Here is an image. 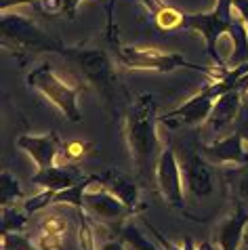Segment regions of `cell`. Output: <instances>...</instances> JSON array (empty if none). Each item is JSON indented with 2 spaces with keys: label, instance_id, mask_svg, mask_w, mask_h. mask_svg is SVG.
<instances>
[{
  "label": "cell",
  "instance_id": "obj_1",
  "mask_svg": "<svg viewBox=\"0 0 248 250\" xmlns=\"http://www.w3.org/2000/svg\"><path fill=\"white\" fill-rule=\"evenodd\" d=\"M124 133H126L128 151L133 156L139 175L156 170L158 162V133H156V101L154 95L143 93L133 101L124 118Z\"/></svg>",
  "mask_w": 248,
  "mask_h": 250
},
{
  "label": "cell",
  "instance_id": "obj_2",
  "mask_svg": "<svg viewBox=\"0 0 248 250\" xmlns=\"http://www.w3.org/2000/svg\"><path fill=\"white\" fill-rule=\"evenodd\" d=\"M107 40L114 44V53L118 61L128 67V69H151V72H162V74H170L175 69H196V72L204 74L206 78H210V82L221 80L225 72L215 67H202L196 63H189L181 53H162L158 48H137V46H124L118 42L116 34L107 36Z\"/></svg>",
  "mask_w": 248,
  "mask_h": 250
},
{
  "label": "cell",
  "instance_id": "obj_3",
  "mask_svg": "<svg viewBox=\"0 0 248 250\" xmlns=\"http://www.w3.org/2000/svg\"><path fill=\"white\" fill-rule=\"evenodd\" d=\"M27 86L38 91L44 99H49L70 122L78 124L82 120L78 99L84 86L72 84L65 78H61L49 63H40L27 74Z\"/></svg>",
  "mask_w": 248,
  "mask_h": 250
},
{
  "label": "cell",
  "instance_id": "obj_4",
  "mask_svg": "<svg viewBox=\"0 0 248 250\" xmlns=\"http://www.w3.org/2000/svg\"><path fill=\"white\" fill-rule=\"evenodd\" d=\"M0 32H2V44L15 51H46L59 53L63 44L53 40L42 27H38L32 19L17 13L4 11L0 17Z\"/></svg>",
  "mask_w": 248,
  "mask_h": 250
},
{
  "label": "cell",
  "instance_id": "obj_5",
  "mask_svg": "<svg viewBox=\"0 0 248 250\" xmlns=\"http://www.w3.org/2000/svg\"><path fill=\"white\" fill-rule=\"evenodd\" d=\"M70 61H74L82 76L97 88V91L109 101L114 97V84H116V72L112 65V59L101 48H67L63 46L59 51Z\"/></svg>",
  "mask_w": 248,
  "mask_h": 250
},
{
  "label": "cell",
  "instance_id": "obj_6",
  "mask_svg": "<svg viewBox=\"0 0 248 250\" xmlns=\"http://www.w3.org/2000/svg\"><path fill=\"white\" fill-rule=\"evenodd\" d=\"M154 175H156V185H158L160 198L170 208H179L181 210L185 206V181H183V170L179 166V160L170 147L160 151Z\"/></svg>",
  "mask_w": 248,
  "mask_h": 250
},
{
  "label": "cell",
  "instance_id": "obj_7",
  "mask_svg": "<svg viewBox=\"0 0 248 250\" xmlns=\"http://www.w3.org/2000/svg\"><path fill=\"white\" fill-rule=\"evenodd\" d=\"M231 21L219 17L215 11H208V13H185V19H183V27H189V30H196V32L202 34V38L206 42V53L210 55V59L215 61L217 69H221V72H227V65H225V59L221 57V53H219V40L229 32Z\"/></svg>",
  "mask_w": 248,
  "mask_h": 250
},
{
  "label": "cell",
  "instance_id": "obj_8",
  "mask_svg": "<svg viewBox=\"0 0 248 250\" xmlns=\"http://www.w3.org/2000/svg\"><path fill=\"white\" fill-rule=\"evenodd\" d=\"M84 210L91 217H97L99 221H105V223H116V221L128 219L133 214V210L116 193H112L103 185L99 175H95L93 183L84 191Z\"/></svg>",
  "mask_w": 248,
  "mask_h": 250
},
{
  "label": "cell",
  "instance_id": "obj_9",
  "mask_svg": "<svg viewBox=\"0 0 248 250\" xmlns=\"http://www.w3.org/2000/svg\"><path fill=\"white\" fill-rule=\"evenodd\" d=\"M217 99L219 97L210 91L208 84H206L200 93H196L191 99L185 101L183 105L166 112L160 120H162V124H166L170 128L200 126V124H206V120L210 118V112H212V107H215Z\"/></svg>",
  "mask_w": 248,
  "mask_h": 250
},
{
  "label": "cell",
  "instance_id": "obj_10",
  "mask_svg": "<svg viewBox=\"0 0 248 250\" xmlns=\"http://www.w3.org/2000/svg\"><path fill=\"white\" fill-rule=\"evenodd\" d=\"M202 156L210 164H231V166H248V141L242 133L227 135L204 145Z\"/></svg>",
  "mask_w": 248,
  "mask_h": 250
},
{
  "label": "cell",
  "instance_id": "obj_11",
  "mask_svg": "<svg viewBox=\"0 0 248 250\" xmlns=\"http://www.w3.org/2000/svg\"><path fill=\"white\" fill-rule=\"evenodd\" d=\"M17 147L25 151L34 160V164L40 168H51L57 166V156L61 151V139L57 133H46V135H21L17 137Z\"/></svg>",
  "mask_w": 248,
  "mask_h": 250
},
{
  "label": "cell",
  "instance_id": "obj_12",
  "mask_svg": "<svg viewBox=\"0 0 248 250\" xmlns=\"http://www.w3.org/2000/svg\"><path fill=\"white\" fill-rule=\"evenodd\" d=\"M183 181H185V193H189L194 198H204L212 193L215 177H212L210 162L202 154L189 156L183 168Z\"/></svg>",
  "mask_w": 248,
  "mask_h": 250
},
{
  "label": "cell",
  "instance_id": "obj_13",
  "mask_svg": "<svg viewBox=\"0 0 248 250\" xmlns=\"http://www.w3.org/2000/svg\"><path fill=\"white\" fill-rule=\"evenodd\" d=\"M242 99H244V95L236 86H233L231 91L223 93L215 101V107H212V112H210V118L206 120V126H208L212 133H219V130L225 128L227 124H231L240 114Z\"/></svg>",
  "mask_w": 248,
  "mask_h": 250
},
{
  "label": "cell",
  "instance_id": "obj_14",
  "mask_svg": "<svg viewBox=\"0 0 248 250\" xmlns=\"http://www.w3.org/2000/svg\"><path fill=\"white\" fill-rule=\"evenodd\" d=\"M99 177H101L103 185H105L112 193H116V196L133 210V214L143 210V204L139 200V187L135 185V181L128 175H124V172H120L118 168H107Z\"/></svg>",
  "mask_w": 248,
  "mask_h": 250
},
{
  "label": "cell",
  "instance_id": "obj_15",
  "mask_svg": "<svg viewBox=\"0 0 248 250\" xmlns=\"http://www.w3.org/2000/svg\"><path fill=\"white\" fill-rule=\"evenodd\" d=\"M246 225H248V210L244 204H238L236 212L219 229V235H217L219 250H238L240 244L244 242Z\"/></svg>",
  "mask_w": 248,
  "mask_h": 250
},
{
  "label": "cell",
  "instance_id": "obj_16",
  "mask_svg": "<svg viewBox=\"0 0 248 250\" xmlns=\"http://www.w3.org/2000/svg\"><path fill=\"white\" fill-rule=\"evenodd\" d=\"M80 172L74 168H59V166H51V168H40L36 175L32 177V183L42 187V189H51V191H61L72 187L74 183H78Z\"/></svg>",
  "mask_w": 248,
  "mask_h": 250
},
{
  "label": "cell",
  "instance_id": "obj_17",
  "mask_svg": "<svg viewBox=\"0 0 248 250\" xmlns=\"http://www.w3.org/2000/svg\"><path fill=\"white\" fill-rule=\"evenodd\" d=\"M227 38L231 40V53L227 57V69L246 63L248 61V27L240 15H236V19L231 21Z\"/></svg>",
  "mask_w": 248,
  "mask_h": 250
},
{
  "label": "cell",
  "instance_id": "obj_18",
  "mask_svg": "<svg viewBox=\"0 0 248 250\" xmlns=\"http://www.w3.org/2000/svg\"><path fill=\"white\" fill-rule=\"evenodd\" d=\"M93 179L95 177L80 179L78 183H74L72 187H67V189L57 191L55 198H53V204H70V206L76 208V210L84 208V191H86V187L93 183Z\"/></svg>",
  "mask_w": 248,
  "mask_h": 250
},
{
  "label": "cell",
  "instance_id": "obj_19",
  "mask_svg": "<svg viewBox=\"0 0 248 250\" xmlns=\"http://www.w3.org/2000/svg\"><path fill=\"white\" fill-rule=\"evenodd\" d=\"M17 200H25L21 185H19V181L11 172L2 170L0 172V204L13 206V202H17Z\"/></svg>",
  "mask_w": 248,
  "mask_h": 250
},
{
  "label": "cell",
  "instance_id": "obj_20",
  "mask_svg": "<svg viewBox=\"0 0 248 250\" xmlns=\"http://www.w3.org/2000/svg\"><path fill=\"white\" fill-rule=\"evenodd\" d=\"M27 227V212L15 206H2V219H0V233L6 231H23Z\"/></svg>",
  "mask_w": 248,
  "mask_h": 250
},
{
  "label": "cell",
  "instance_id": "obj_21",
  "mask_svg": "<svg viewBox=\"0 0 248 250\" xmlns=\"http://www.w3.org/2000/svg\"><path fill=\"white\" fill-rule=\"evenodd\" d=\"M0 242H2V250H42L27 238L23 231H6L0 233Z\"/></svg>",
  "mask_w": 248,
  "mask_h": 250
},
{
  "label": "cell",
  "instance_id": "obj_22",
  "mask_svg": "<svg viewBox=\"0 0 248 250\" xmlns=\"http://www.w3.org/2000/svg\"><path fill=\"white\" fill-rule=\"evenodd\" d=\"M156 19V25L160 30H175V27H183V19H185V13L173 9V6H164L154 15Z\"/></svg>",
  "mask_w": 248,
  "mask_h": 250
},
{
  "label": "cell",
  "instance_id": "obj_23",
  "mask_svg": "<svg viewBox=\"0 0 248 250\" xmlns=\"http://www.w3.org/2000/svg\"><path fill=\"white\" fill-rule=\"evenodd\" d=\"M122 242L128 244V248L133 250H158L135 225H126L122 229Z\"/></svg>",
  "mask_w": 248,
  "mask_h": 250
},
{
  "label": "cell",
  "instance_id": "obj_24",
  "mask_svg": "<svg viewBox=\"0 0 248 250\" xmlns=\"http://www.w3.org/2000/svg\"><path fill=\"white\" fill-rule=\"evenodd\" d=\"M231 187L240 204H248V166H240L231 172Z\"/></svg>",
  "mask_w": 248,
  "mask_h": 250
},
{
  "label": "cell",
  "instance_id": "obj_25",
  "mask_svg": "<svg viewBox=\"0 0 248 250\" xmlns=\"http://www.w3.org/2000/svg\"><path fill=\"white\" fill-rule=\"evenodd\" d=\"M78 217H80V231H78L80 246L82 250H95V231H93L91 221H88V212L84 208H80Z\"/></svg>",
  "mask_w": 248,
  "mask_h": 250
},
{
  "label": "cell",
  "instance_id": "obj_26",
  "mask_svg": "<svg viewBox=\"0 0 248 250\" xmlns=\"http://www.w3.org/2000/svg\"><path fill=\"white\" fill-rule=\"evenodd\" d=\"M67 229V223L63 217H57V214H51L46 217L42 223H40V235H53V238H63Z\"/></svg>",
  "mask_w": 248,
  "mask_h": 250
},
{
  "label": "cell",
  "instance_id": "obj_27",
  "mask_svg": "<svg viewBox=\"0 0 248 250\" xmlns=\"http://www.w3.org/2000/svg\"><path fill=\"white\" fill-rule=\"evenodd\" d=\"M53 198H55V191L44 189L42 193H38V196L23 200V210H25L27 214L38 212V210H42V208H46L49 204H53Z\"/></svg>",
  "mask_w": 248,
  "mask_h": 250
},
{
  "label": "cell",
  "instance_id": "obj_28",
  "mask_svg": "<svg viewBox=\"0 0 248 250\" xmlns=\"http://www.w3.org/2000/svg\"><path fill=\"white\" fill-rule=\"evenodd\" d=\"M86 149H88V145H86V143L72 141V143L63 145V156H65L67 160H80L82 156L86 154Z\"/></svg>",
  "mask_w": 248,
  "mask_h": 250
},
{
  "label": "cell",
  "instance_id": "obj_29",
  "mask_svg": "<svg viewBox=\"0 0 248 250\" xmlns=\"http://www.w3.org/2000/svg\"><path fill=\"white\" fill-rule=\"evenodd\" d=\"M215 13H217L219 17L227 19V21H231V19L238 15L236 9H233V0H217V4H215Z\"/></svg>",
  "mask_w": 248,
  "mask_h": 250
},
{
  "label": "cell",
  "instance_id": "obj_30",
  "mask_svg": "<svg viewBox=\"0 0 248 250\" xmlns=\"http://www.w3.org/2000/svg\"><path fill=\"white\" fill-rule=\"evenodd\" d=\"M145 227H147L149 231H151V235H154V238H156V242H158V244L162 246V250H183L181 246H177V244H173V242H170V240H166V238H164V235H162L160 231H158V229H156L154 225L145 223Z\"/></svg>",
  "mask_w": 248,
  "mask_h": 250
},
{
  "label": "cell",
  "instance_id": "obj_31",
  "mask_svg": "<svg viewBox=\"0 0 248 250\" xmlns=\"http://www.w3.org/2000/svg\"><path fill=\"white\" fill-rule=\"evenodd\" d=\"M40 11L49 13V15H57L63 11V0H40Z\"/></svg>",
  "mask_w": 248,
  "mask_h": 250
},
{
  "label": "cell",
  "instance_id": "obj_32",
  "mask_svg": "<svg viewBox=\"0 0 248 250\" xmlns=\"http://www.w3.org/2000/svg\"><path fill=\"white\" fill-rule=\"evenodd\" d=\"M82 0H63V13L67 15V19H76V13H78Z\"/></svg>",
  "mask_w": 248,
  "mask_h": 250
},
{
  "label": "cell",
  "instance_id": "obj_33",
  "mask_svg": "<svg viewBox=\"0 0 248 250\" xmlns=\"http://www.w3.org/2000/svg\"><path fill=\"white\" fill-rule=\"evenodd\" d=\"M233 9H236L238 15L244 19V23L248 27V0H233Z\"/></svg>",
  "mask_w": 248,
  "mask_h": 250
},
{
  "label": "cell",
  "instance_id": "obj_34",
  "mask_svg": "<svg viewBox=\"0 0 248 250\" xmlns=\"http://www.w3.org/2000/svg\"><path fill=\"white\" fill-rule=\"evenodd\" d=\"M38 0H0V9L4 11H9L13 9V6H19V4H36Z\"/></svg>",
  "mask_w": 248,
  "mask_h": 250
},
{
  "label": "cell",
  "instance_id": "obj_35",
  "mask_svg": "<svg viewBox=\"0 0 248 250\" xmlns=\"http://www.w3.org/2000/svg\"><path fill=\"white\" fill-rule=\"evenodd\" d=\"M141 2H143V6H145V9L151 13V17H154L160 9H164V6H166V4L162 2V0H141Z\"/></svg>",
  "mask_w": 248,
  "mask_h": 250
},
{
  "label": "cell",
  "instance_id": "obj_36",
  "mask_svg": "<svg viewBox=\"0 0 248 250\" xmlns=\"http://www.w3.org/2000/svg\"><path fill=\"white\" fill-rule=\"evenodd\" d=\"M114 6H116V0H109V4H107V36H112L114 32Z\"/></svg>",
  "mask_w": 248,
  "mask_h": 250
},
{
  "label": "cell",
  "instance_id": "obj_37",
  "mask_svg": "<svg viewBox=\"0 0 248 250\" xmlns=\"http://www.w3.org/2000/svg\"><path fill=\"white\" fill-rule=\"evenodd\" d=\"M99 250H124V244L118 242V240H112V242H105Z\"/></svg>",
  "mask_w": 248,
  "mask_h": 250
},
{
  "label": "cell",
  "instance_id": "obj_38",
  "mask_svg": "<svg viewBox=\"0 0 248 250\" xmlns=\"http://www.w3.org/2000/svg\"><path fill=\"white\" fill-rule=\"evenodd\" d=\"M242 135H244V139H246V141H248V126H246V130H244V133H242Z\"/></svg>",
  "mask_w": 248,
  "mask_h": 250
}]
</instances>
